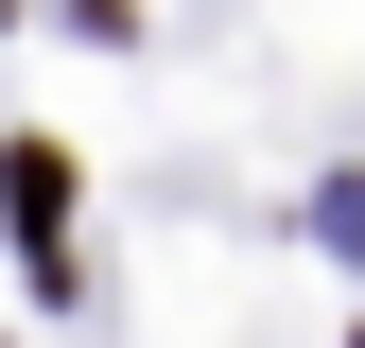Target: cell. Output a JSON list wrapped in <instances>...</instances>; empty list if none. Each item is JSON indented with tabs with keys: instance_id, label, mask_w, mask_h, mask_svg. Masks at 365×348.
Here are the masks:
<instances>
[{
	"instance_id": "1",
	"label": "cell",
	"mask_w": 365,
	"mask_h": 348,
	"mask_svg": "<svg viewBox=\"0 0 365 348\" xmlns=\"http://www.w3.org/2000/svg\"><path fill=\"white\" fill-rule=\"evenodd\" d=\"M0 192H18V244H35V261L70 244V157H53V140H18V157H0Z\"/></svg>"
}]
</instances>
